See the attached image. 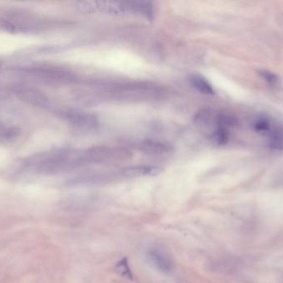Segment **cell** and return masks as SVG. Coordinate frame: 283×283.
<instances>
[{
  "mask_svg": "<svg viewBox=\"0 0 283 283\" xmlns=\"http://www.w3.org/2000/svg\"><path fill=\"white\" fill-rule=\"evenodd\" d=\"M161 93L162 90L161 88L151 83H144L119 87L114 92V94L119 95V97L134 100H143L156 97Z\"/></svg>",
  "mask_w": 283,
  "mask_h": 283,
  "instance_id": "6da1fadb",
  "label": "cell"
},
{
  "mask_svg": "<svg viewBox=\"0 0 283 283\" xmlns=\"http://www.w3.org/2000/svg\"><path fill=\"white\" fill-rule=\"evenodd\" d=\"M162 172L161 167L156 166H135L127 167L121 171V174L125 177H143L155 176Z\"/></svg>",
  "mask_w": 283,
  "mask_h": 283,
  "instance_id": "5b68a950",
  "label": "cell"
},
{
  "mask_svg": "<svg viewBox=\"0 0 283 283\" xmlns=\"http://www.w3.org/2000/svg\"><path fill=\"white\" fill-rule=\"evenodd\" d=\"M115 270L117 273L120 274L122 277L126 278H133V273H132L131 269L129 268V263L126 258H124L122 260L119 261L115 265Z\"/></svg>",
  "mask_w": 283,
  "mask_h": 283,
  "instance_id": "30bf717a",
  "label": "cell"
},
{
  "mask_svg": "<svg viewBox=\"0 0 283 283\" xmlns=\"http://www.w3.org/2000/svg\"><path fill=\"white\" fill-rule=\"evenodd\" d=\"M16 134H17V131H15L13 128L9 127L7 125L0 123V140L5 141V140H11L12 138H14Z\"/></svg>",
  "mask_w": 283,
  "mask_h": 283,
  "instance_id": "8fae6325",
  "label": "cell"
},
{
  "mask_svg": "<svg viewBox=\"0 0 283 283\" xmlns=\"http://www.w3.org/2000/svg\"><path fill=\"white\" fill-rule=\"evenodd\" d=\"M259 75L271 85H273V84H275L278 82V76L275 75L274 73H271L269 71H260Z\"/></svg>",
  "mask_w": 283,
  "mask_h": 283,
  "instance_id": "7c38bea8",
  "label": "cell"
},
{
  "mask_svg": "<svg viewBox=\"0 0 283 283\" xmlns=\"http://www.w3.org/2000/svg\"><path fill=\"white\" fill-rule=\"evenodd\" d=\"M146 257L151 265L162 273H170L173 268V263L168 256L156 248L147 251Z\"/></svg>",
  "mask_w": 283,
  "mask_h": 283,
  "instance_id": "277c9868",
  "label": "cell"
},
{
  "mask_svg": "<svg viewBox=\"0 0 283 283\" xmlns=\"http://www.w3.org/2000/svg\"><path fill=\"white\" fill-rule=\"evenodd\" d=\"M65 118L71 125L83 129H94L99 125V120L96 115L86 112L79 111H67L65 113Z\"/></svg>",
  "mask_w": 283,
  "mask_h": 283,
  "instance_id": "3957f363",
  "label": "cell"
},
{
  "mask_svg": "<svg viewBox=\"0 0 283 283\" xmlns=\"http://www.w3.org/2000/svg\"><path fill=\"white\" fill-rule=\"evenodd\" d=\"M230 137V130L223 127H217L211 135V140L218 146H224Z\"/></svg>",
  "mask_w": 283,
  "mask_h": 283,
  "instance_id": "9c48e42d",
  "label": "cell"
},
{
  "mask_svg": "<svg viewBox=\"0 0 283 283\" xmlns=\"http://www.w3.org/2000/svg\"><path fill=\"white\" fill-rule=\"evenodd\" d=\"M268 137V146L278 151H283V126L276 123Z\"/></svg>",
  "mask_w": 283,
  "mask_h": 283,
  "instance_id": "52a82bcc",
  "label": "cell"
},
{
  "mask_svg": "<svg viewBox=\"0 0 283 283\" xmlns=\"http://www.w3.org/2000/svg\"><path fill=\"white\" fill-rule=\"evenodd\" d=\"M140 151L152 156H164L172 152V148L167 144L162 143L155 140H144L139 144Z\"/></svg>",
  "mask_w": 283,
  "mask_h": 283,
  "instance_id": "8992f818",
  "label": "cell"
},
{
  "mask_svg": "<svg viewBox=\"0 0 283 283\" xmlns=\"http://www.w3.org/2000/svg\"><path fill=\"white\" fill-rule=\"evenodd\" d=\"M191 83L194 88H196L199 92L206 95H213L215 92L211 83L206 78L201 75H192L190 78Z\"/></svg>",
  "mask_w": 283,
  "mask_h": 283,
  "instance_id": "ba28073f",
  "label": "cell"
},
{
  "mask_svg": "<svg viewBox=\"0 0 283 283\" xmlns=\"http://www.w3.org/2000/svg\"><path fill=\"white\" fill-rule=\"evenodd\" d=\"M129 151L124 149L111 148L109 146H98L83 151L84 163H101L125 158Z\"/></svg>",
  "mask_w": 283,
  "mask_h": 283,
  "instance_id": "7a4b0ae2",
  "label": "cell"
}]
</instances>
